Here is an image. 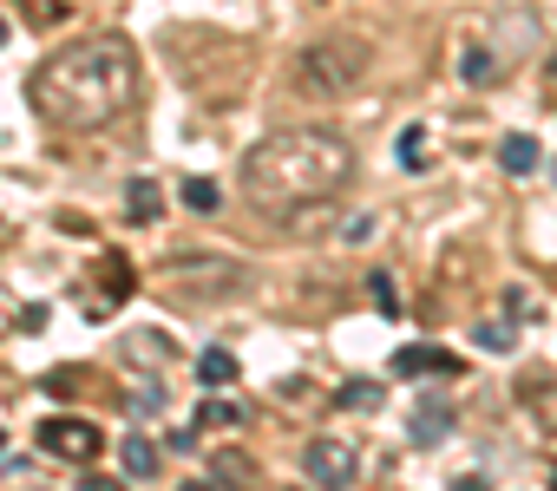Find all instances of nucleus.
<instances>
[{
	"label": "nucleus",
	"instance_id": "nucleus-1",
	"mask_svg": "<svg viewBox=\"0 0 557 491\" xmlns=\"http://www.w3.org/2000/svg\"><path fill=\"white\" fill-rule=\"evenodd\" d=\"M27 99L60 131H99L138 105V53L119 34L73 40L53 60H40V73L27 79Z\"/></svg>",
	"mask_w": 557,
	"mask_h": 491
},
{
	"label": "nucleus",
	"instance_id": "nucleus-2",
	"mask_svg": "<svg viewBox=\"0 0 557 491\" xmlns=\"http://www.w3.org/2000/svg\"><path fill=\"white\" fill-rule=\"evenodd\" d=\"M348 177H355V144L335 138V131H322V125L269 131L236 164L243 203L262 210V216H302L309 203H329Z\"/></svg>",
	"mask_w": 557,
	"mask_h": 491
},
{
	"label": "nucleus",
	"instance_id": "nucleus-3",
	"mask_svg": "<svg viewBox=\"0 0 557 491\" xmlns=\"http://www.w3.org/2000/svg\"><path fill=\"white\" fill-rule=\"evenodd\" d=\"M368 40H348V34H335V40H315V47H302L296 53V66H289V86L302 92V99H348L361 79H368Z\"/></svg>",
	"mask_w": 557,
	"mask_h": 491
},
{
	"label": "nucleus",
	"instance_id": "nucleus-4",
	"mask_svg": "<svg viewBox=\"0 0 557 491\" xmlns=\"http://www.w3.org/2000/svg\"><path fill=\"white\" fill-rule=\"evenodd\" d=\"M40 452H53V458H73V465H92L99 452H106V432L92 426V419H79V413H53V419H40Z\"/></svg>",
	"mask_w": 557,
	"mask_h": 491
},
{
	"label": "nucleus",
	"instance_id": "nucleus-5",
	"mask_svg": "<svg viewBox=\"0 0 557 491\" xmlns=\"http://www.w3.org/2000/svg\"><path fill=\"white\" fill-rule=\"evenodd\" d=\"M302 471H309L315 484L342 491V484H355V478H361V452H355V439L322 432V439H309V445H302Z\"/></svg>",
	"mask_w": 557,
	"mask_h": 491
},
{
	"label": "nucleus",
	"instance_id": "nucleus-6",
	"mask_svg": "<svg viewBox=\"0 0 557 491\" xmlns=\"http://www.w3.org/2000/svg\"><path fill=\"white\" fill-rule=\"evenodd\" d=\"M138 289V269L112 250V256H99V282H86L79 289V309H86V322H106V315H119V302Z\"/></svg>",
	"mask_w": 557,
	"mask_h": 491
},
{
	"label": "nucleus",
	"instance_id": "nucleus-7",
	"mask_svg": "<svg viewBox=\"0 0 557 491\" xmlns=\"http://www.w3.org/2000/svg\"><path fill=\"white\" fill-rule=\"evenodd\" d=\"M164 276H171V289H177V295H230L243 269H236V263H223V256H197V263H184V256H177V263H164Z\"/></svg>",
	"mask_w": 557,
	"mask_h": 491
},
{
	"label": "nucleus",
	"instance_id": "nucleus-8",
	"mask_svg": "<svg viewBox=\"0 0 557 491\" xmlns=\"http://www.w3.org/2000/svg\"><path fill=\"white\" fill-rule=\"evenodd\" d=\"M394 374H407V380H453L459 374V354L453 348H433V341H407L394 354Z\"/></svg>",
	"mask_w": 557,
	"mask_h": 491
},
{
	"label": "nucleus",
	"instance_id": "nucleus-9",
	"mask_svg": "<svg viewBox=\"0 0 557 491\" xmlns=\"http://www.w3.org/2000/svg\"><path fill=\"white\" fill-rule=\"evenodd\" d=\"M453 419H459V413H453L446 393H420L413 413H407V439H413V445H440V439L453 432Z\"/></svg>",
	"mask_w": 557,
	"mask_h": 491
},
{
	"label": "nucleus",
	"instance_id": "nucleus-10",
	"mask_svg": "<svg viewBox=\"0 0 557 491\" xmlns=\"http://www.w3.org/2000/svg\"><path fill=\"white\" fill-rule=\"evenodd\" d=\"M125 216H132V223H158V216H164V190H158L151 177H132V184H125Z\"/></svg>",
	"mask_w": 557,
	"mask_h": 491
},
{
	"label": "nucleus",
	"instance_id": "nucleus-11",
	"mask_svg": "<svg viewBox=\"0 0 557 491\" xmlns=\"http://www.w3.org/2000/svg\"><path fill=\"white\" fill-rule=\"evenodd\" d=\"M498 164H505L511 177H524V171H537V138H524V131H511V138L498 144Z\"/></svg>",
	"mask_w": 557,
	"mask_h": 491
},
{
	"label": "nucleus",
	"instance_id": "nucleus-12",
	"mask_svg": "<svg viewBox=\"0 0 557 491\" xmlns=\"http://www.w3.org/2000/svg\"><path fill=\"white\" fill-rule=\"evenodd\" d=\"M197 380H203V387H230V380H236V354H230V348H203V354H197Z\"/></svg>",
	"mask_w": 557,
	"mask_h": 491
},
{
	"label": "nucleus",
	"instance_id": "nucleus-13",
	"mask_svg": "<svg viewBox=\"0 0 557 491\" xmlns=\"http://www.w3.org/2000/svg\"><path fill=\"white\" fill-rule=\"evenodd\" d=\"M119 458H125V478H151V471H158V445H151L145 432H132V439L119 445Z\"/></svg>",
	"mask_w": 557,
	"mask_h": 491
},
{
	"label": "nucleus",
	"instance_id": "nucleus-14",
	"mask_svg": "<svg viewBox=\"0 0 557 491\" xmlns=\"http://www.w3.org/2000/svg\"><path fill=\"white\" fill-rule=\"evenodd\" d=\"M335 400H342L348 413H381V400H387V387H381V380H348V387H342Z\"/></svg>",
	"mask_w": 557,
	"mask_h": 491
},
{
	"label": "nucleus",
	"instance_id": "nucleus-15",
	"mask_svg": "<svg viewBox=\"0 0 557 491\" xmlns=\"http://www.w3.org/2000/svg\"><path fill=\"white\" fill-rule=\"evenodd\" d=\"M459 79H466V86H492V79H498V60H492L485 47H466V53H459Z\"/></svg>",
	"mask_w": 557,
	"mask_h": 491
},
{
	"label": "nucleus",
	"instance_id": "nucleus-16",
	"mask_svg": "<svg viewBox=\"0 0 557 491\" xmlns=\"http://www.w3.org/2000/svg\"><path fill=\"white\" fill-rule=\"evenodd\" d=\"M249 478H256V465L243 452H216L210 458V484H249Z\"/></svg>",
	"mask_w": 557,
	"mask_h": 491
},
{
	"label": "nucleus",
	"instance_id": "nucleus-17",
	"mask_svg": "<svg viewBox=\"0 0 557 491\" xmlns=\"http://www.w3.org/2000/svg\"><path fill=\"white\" fill-rule=\"evenodd\" d=\"M86 380H92V374H86V367H53V374H47V380H40V387H47V393H53V400H73V393H79V387H86Z\"/></svg>",
	"mask_w": 557,
	"mask_h": 491
},
{
	"label": "nucleus",
	"instance_id": "nucleus-18",
	"mask_svg": "<svg viewBox=\"0 0 557 491\" xmlns=\"http://www.w3.org/2000/svg\"><path fill=\"white\" fill-rule=\"evenodd\" d=\"M243 419H249V413L230 406V400H203V406H197V426H243Z\"/></svg>",
	"mask_w": 557,
	"mask_h": 491
},
{
	"label": "nucleus",
	"instance_id": "nucleus-19",
	"mask_svg": "<svg viewBox=\"0 0 557 491\" xmlns=\"http://www.w3.org/2000/svg\"><path fill=\"white\" fill-rule=\"evenodd\" d=\"M394 151H400V164H407V171H420V164H426V131H420V125H407Z\"/></svg>",
	"mask_w": 557,
	"mask_h": 491
},
{
	"label": "nucleus",
	"instance_id": "nucleus-20",
	"mask_svg": "<svg viewBox=\"0 0 557 491\" xmlns=\"http://www.w3.org/2000/svg\"><path fill=\"white\" fill-rule=\"evenodd\" d=\"M125 406H132V413H164V387H158V380H138V387L125 393Z\"/></svg>",
	"mask_w": 557,
	"mask_h": 491
},
{
	"label": "nucleus",
	"instance_id": "nucleus-21",
	"mask_svg": "<svg viewBox=\"0 0 557 491\" xmlns=\"http://www.w3.org/2000/svg\"><path fill=\"white\" fill-rule=\"evenodd\" d=\"M184 210H216V184L210 177H190L184 184Z\"/></svg>",
	"mask_w": 557,
	"mask_h": 491
},
{
	"label": "nucleus",
	"instance_id": "nucleus-22",
	"mask_svg": "<svg viewBox=\"0 0 557 491\" xmlns=\"http://www.w3.org/2000/svg\"><path fill=\"white\" fill-rule=\"evenodd\" d=\"M368 295L381 315H400V295H394V276H368Z\"/></svg>",
	"mask_w": 557,
	"mask_h": 491
},
{
	"label": "nucleus",
	"instance_id": "nucleus-23",
	"mask_svg": "<svg viewBox=\"0 0 557 491\" xmlns=\"http://www.w3.org/2000/svg\"><path fill=\"white\" fill-rule=\"evenodd\" d=\"M479 348H492V354H505V348H511V328H498V322H485V328H479Z\"/></svg>",
	"mask_w": 557,
	"mask_h": 491
},
{
	"label": "nucleus",
	"instance_id": "nucleus-24",
	"mask_svg": "<svg viewBox=\"0 0 557 491\" xmlns=\"http://www.w3.org/2000/svg\"><path fill=\"white\" fill-rule=\"evenodd\" d=\"M368 236H374V216H355V223L342 229V242H368Z\"/></svg>",
	"mask_w": 557,
	"mask_h": 491
},
{
	"label": "nucleus",
	"instance_id": "nucleus-25",
	"mask_svg": "<svg viewBox=\"0 0 557 491\" xmlns=\"http://www.w3.org/2000/svg\"><path fill=\"white\" fill-rule=\"evenodd\" d=\"M60 229H66V236H86V229H92V223H86V216H79V210H60Z\"/></svg>",
	"mask_w": 557,
	"mask_h": 491
},
{
	"label": "nucleus",
	"instance_id": "nucleus-26",
	"mask_svg": "<svg viewBox=\"0 0 557 491\" xmlns=\"http://www.w3.org/2000/svg\"><path fill=\"white\" fill-rule=\"evenodd\" d=\"M0 47H8V21H0Z\"/></svg>",
	"mask_w": 557,
	"mask_h": 491
},
{
	"label": "nucleus",
	"instance_id": "nucleus-27",
	"mask_svg": "<svg viewBox=\"0 0 557 491\" xmlns=\"http://www.w3.org/2000/svg\"><path fill=\"white\" fill-rule=\"evenodd\" d=\"M0 452H8V432H0Z\"/></svg>",
	"mask_w": 557,
	"mask_h": 491
},
{
	"label": "nucleus",
	"instance_id": "nucleus-28",
	"mask_svg": "<svg viewBox=\"0 0 557 491\" xmlns=\"http://www.w3.org/2000/svg\"><path fill=\"white\" fill-rule=\"evenodd\" d=\"M550 177H557V171H550Z\"/></svg>",
	"mask_w": 557,
	"mask_h": 491
}]
</instances>
